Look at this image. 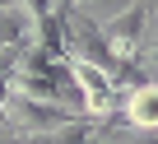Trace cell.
<instances>
[{"label": "cell", "mask_w": 158, "mask_h": 144, "mask_svg": "<svg viewBox=\"0 0 158 144\" xmlns=\"http://www.w3.org/2000/svg\"><path fill=\"white\" fill-rule=\"evenodd\" d=\"M130 5H139V0H74V10H79V14H89V19L102 23V28H107L112 19H121Z\"/></svg>", "instance_id": "obj_2"}, {"label": "cell", "mask_w": 158, "mask_h": 144, "mask_svg": "<svg viewBox=\"0 0 158 144\" xmlns=\"http://www.w3.org/2000/svg\"><path fill=\"white\" fill-rule=\"evenodd\" d=\"M126 125L130 130H158V79H144L126 93V107H121Z\"/></svg>", "instance_id": "obj_1"}]
</instances>
